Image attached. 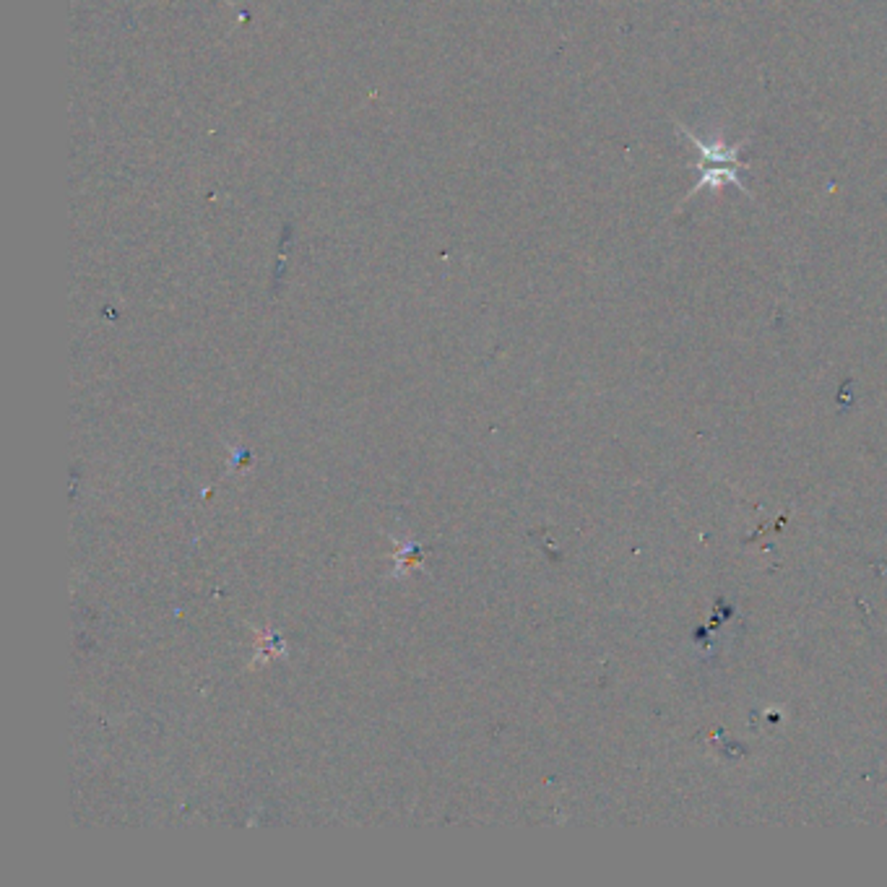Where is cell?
<instances>
[{
	"instance_id": "cell-1",
	"label": "cell",
	"mask_w": 887,
	"mask_h": 887,
	"mask_svg": "<svg viewBox=\"0 0 887 887\" xmlns=\"http://www.w3.org/2000/svg\"><path fill=\"white\" fill-rule=\"evenodd\" d=\"M679 128V133L690 141V144L695 146V151L703 157V162H700V177H697V183L693 185V191H690V195L687 198H693L697 191H703V188H713V191H721L723 185H734V188H739V191H744V193H749L747 188H744V183H742V177H739V169H747V165L744 162H739V146H726L723 144V139H716V141H703V139H697L695 133L693 130H687L685 125H676Z\"/></svg>"
}]
</instances>
